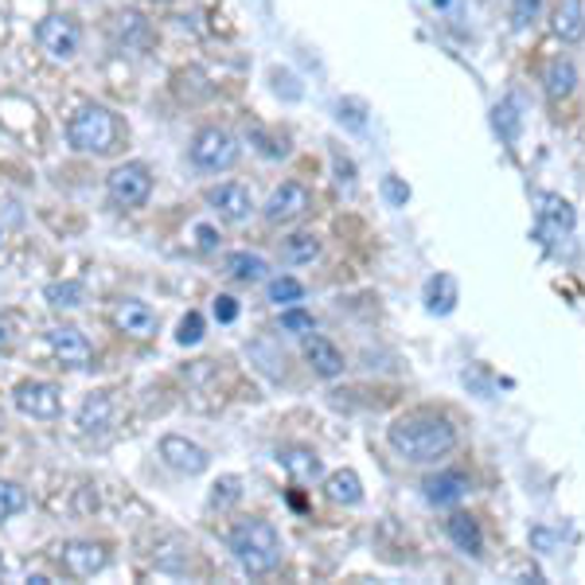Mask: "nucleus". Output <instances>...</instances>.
I'll return each instance as SVG.
<instances>
[{"instance_id": "nucleus-1", "label": "nucleus", "mask_w": 585, "mask_h": 585, "mask_svg": "<svg viewBox=\"0 0 585 585\" xmlns=\"http://www.w3.org/2000/svg\"><path fill=\"white\" fill-rule=\"evenodd\" d=\"M386 442L410 465H437L457 449V426L442 410H406L391 422Z\"/></svg>"}, {"instance_id": "nucleus-2", "label": "nucleus", "mask_w": 585, "mask_h": 585, "mask_svg": "<svg viewBox=\"0 0 585 585\" xmlns=\"http://www.w3.org/2000/svg\"><path fill=\"white\" fill-rule=\"evenodd\" d=\"M226 543H231V554L251 577H266L281 566V535H277V526L262 515L238 519V523L231 526Z\"/></svg>"}, {"instance_id": "nucleus-3", "label": "nucleus", "mask_w": 585, "mask_h": 585, "mask_svg": "<svg viewBox=\"0 0 585 585\" xmlns=\"http://www.w3.org/2000/svg\"><path fill=\"white\" fill-rule=\"evenodd\" d=\"M121 137H126V129H121V117H117L109 106H98V102L83 106L67 121L71 149L91 152V157H109V152H117V149H121Z\"/></svg>"}, {"instance_id": "nucleus-4", "label": "nucleus", "mask_w": 585, "mask_h": 585, "mask_svg": "<svg viewBox=\"0 0 585 585\" xmlns=\"http://www.w3.org/2000/svg\"><path fill=\"white\" fill-rule=\"evenodd\" d=\"M188 157H192V164L200 168V172H226V168L238 164L243 149H238V141H234L226 129L208 126V129H200V134L192 137V149H188Z\"/></svg>"}, {"instance_id": "nucleus-5", "label": "nucleus", "mask_w": 585, "mask_h": 585, "mask_svg": "<svg viewBox=\"0 0 585 585\" xmlns=\"http://www.w3.org/2000/svg\"><path fill=\"white\" fill-rule=\"evenodd\" d=\"M106 195L117 208H145L152 195V172L141 160H126L106 176Z\"/></svg>"}, {"instance_id": "nucleus-6", "label": "nucleus", "mask_w": 585, "mask_h": 585, "mask_svg": "<svg viewBox=\"0 0 585 585\" xmlns=\"http://www.w3.org/2000/svg\"><path fill=\"white\" fill-rule=\"evenodd\" d=\"M35 40H40V47L47 51L51 59H75L78 47H83V24H78L75 17H67V12H51V17L40 20V28H35Z\"/></svg>"}, {"instance_id": "nucleus-7", "label": "nucleus", "mask_w": 585, "mask_h": 585, "mask_svg": "<svg viewBox=\"0 0 585 585\" xmlns=\"http://www.w3.org/2000/svg\"><path fill=\"white\" fill-rule=\"evenodd\" d=\"M12 402H17V410L24 418H35V422H55L59 414H63V391H59L55 383H43V379H24V383H17Z\"/></svg>"}, {"instance_id": "nucleus-8", "label": "nucleus", "mask_w": 585, "mask_h": 585, "mask_svg": "<svg viewBox=\"0 0 585 585\" xmlns=\"http://www.w3.org/2000/svg\"><path fill=\"white\" fill-rule=\"evenodd\" d=\"M157 453L172 472H180V477H203V472L211 468V453L203 449L200 442H192V437L164 434L157 445Z\"/></svg>"}, {"instance_id": "nucleus-9", "label": "nucleus", "mask_w": 585, "mask_h": 585, "mask_svg": "<svg viewBox=\"0 0 585 585\" xmlns=\"http://www.w3.org/2000/svg\"><path fill=\"white\" fill-rule=\"evenodd\" d=\"M312 208V192L305 184H297V180H285L281 188H274V195L266 200V208H262V215H266L269 226H289L297 223V219H305Z\"/></svg>"}, {"instance_id": "nucleus-10", "label": "nucleus", "mask_w": 585, "mask_h": 585, "mask_svg": "<svg viewBox=\"0 0 585 585\" xmlns=\"http://www.w3.org/2000/svg\"><path fill=\"white\" fill-rule=\"evenodd\" d=\"M47 348H51V355H55V360L63 363V368H71V371L91 368V360H94L91 340H86V332H83V328H75V325L51 328V332H47Z\"/></svg>"}, {"instance_id": "nucleus-11", "label": "nucleus", "mask_w": 585, "mask_h": 585, "mask_svg": "<svg viewBox=\"0 0 585 585\" xmlns=\"http://www.w3.org/2000/svg\"><path fill=\"white\" fill-rule=\"evenodd\" d=\"M208 203L219 219H226V223H246V219L254 215L251 188L234 184V180H226V184H219V188H208Z\"/></svg>"}, {"instance_id": "nucleus-12", "label": "nucleus", "mask_w": 585, "mask_h": 585, "mask_svg": "<svg viewBox=\"0 0 585 585\" xmlns=\"http://www.w3.org/2000/svg\"><path fill=\"white\" fill-rule=\"evenodd\" d=\"M114 328L117 332L134 336V340H149V336H157V312L149 309L145 301H137V297H126V301L114 305Z\"/></svg>"}, {"instance_id": "nucleus-13", "label": "nucleus", "mask_w": 585, "mask_h": 585, "mask_svg": "<svg viewBox=\"0 0 585 585\" xmlns=\"http://www.w3.org/2000/svg\"><path fill=\"white\" fill-rule=\"evenodd\" d=\"M59 559H63V566H67L75 577H94V574H102V570L109 566L106 546H102V543H83V539L63 546V554H59Z\"/></svg>"}, {"instance_id": "nucleus-14", "label": "nucleus", "mask_w": 585, "mask_h": 585, "mask_svg": "<svg viewBox=\"0 0 585 585\" xmlns=\"http://www.w3.org/2000/svg\"><path fill=\"white\" fill-rule=\"evenodd\" d=\"M305 360H309L312 375H320V379H340L343 368H348L343 355H340V348H336L332 340H325V336H317V332L305 336Z\"/></svg>"}, {"instance_id": "nucleus-15", "label": "nucleus", "mask_w": 585, "mask_h": 585, "mask_svg": "<svg viewBox=\"0 0 585 585\" xmlns=\"http://www.w3.org/2000/svg\"><path fill=\"white\" fill-rule=\"evenodd\" d=\"M426 500L434 503V508H453V503H460L468 496V477L465 472H457V468H445V472H434V477H426Z\"/></svg>"}, {"instance_id": "nucleus-16", "label": "nucleus", "mask_w": 585, "mask_h": 585, "mask_svg": "<svg viewBox=\"0 0 585 585\" xmlns=\"http://www.w3.org/2000/svg\"><path fill=\"white\" fill-rule=\"evenodd\" d=\"M445 535H449L453 546L465 551L468 559H480V554H485V531H480L477 515H468V511H453V515L445 519Z\"/></svg>"}, {"instance_id": "nucleus-17", "label": "nucleus", "mask_w": 585, "mask_h": 585, "mask_svg": "<svg viewBox=\"0 0 585 585\" xmlns=\"http://www.w3.org/2000/svg\"><path fill=\"white\" fill-rule=\"evenodd\" d=\"M539 203H543V208H539V234L562 238V234L574 231V208H570V203L562 200V195H551V192H546Z\"/></svg>"}, {"instance_id": "nucleus-18", "label": "nucleus", "mask_w": 585, "mask_h": 585, "mask_svg": "<svg viewBox=\"0 0 585 585\" xmlns=\"http://www.w3.org/2000/svg\"><path fill=\"white\" fill-rule=\"evenodd\" d=\"M551 28H554V35H559L562 43H582L585 40V9H582V0H559V4H554Z\"/></svg>"}, {"instance_id": "nucleus-19", "label": "nucleus", "mask_w": 585, "mask_h": 585, "mask_svg": "<svg viewBox=\"0 0 585 585\" xmlns=\"http://www.w3.org/2000/svg\"><path fill=\"white\" fill-rule=\"evenodd\" d=\"M325 492L332 503H343V508H355V503L363 500V480L355 468H336V472H328L325 480Z\"/></svg>"}, {"instance_id": "nucleus-20", "label": "nucleus", "mask_w": 585, "mask_h": 585, "mask_svg": "<svg viewBox=\"0 0 585 585\" xmlns=\"http://www.w3.org/2000/svg\"><path fill=\"white\" fill-rule=\"evenodd\" d=\"M223 266L234 281H243V285H258L269 277V262L262 258V254H251V251H231L223 258Z\"/></svg>"}, {"instance_id": "nucleus-21", "label": "nucleus", "mask_w": 585, "mask_h": 585, "mask_svg": "<svg viewBox=\"0 0 585 585\" xmlns=\"http://www.w3.org/2000/svg\"><path fill=\"white\" fill-rule=\"evenodd\" d=\"M277 460H281L285 472H289L297 485H312V480L325 477V465H320V457L312 449H285Z\"/></svg>"}, {"instance_id": "nucleus-22", "label": "nucleus", "mask_w": 585, "mask_h": 585, "mask_svg": "<svg viewBox=\"0 0 585 585\" xmlns=\"http://www.w3.org/2000/svg\"><path fill=\"white\" fill-rule=\"evenodd\" d=\"M109 422H114V398H109L106 391L91 394V398L83 402V410H78V426H83V434H102Z\"/></svg>"}, {"instance_id": "nucleus-23", "label": "nucleus", "mask_w": 585, "mask_h": 585, "mask_svg": "<svg viewBox=\"0 0 585 585\" xmlns=\"http://www.w3.org/2000/svg\"><path fill=\"white\" fill-rule=\"evenodd\" d=\"M577 86V67L570 63V59H551V67H546V98L551 102H562L570 98Z\"/></svg>"}, {"instance_id": "nucleus-24", "label": "nucleus", "mask_w": 585, "mask_h": 585, "mask_svg": "<svg viewBox=\"0 0 585 585\" xmlns=\"http://www.w3.org/2000/svg\"><path fill=\"white\" fill-rule=\"evenodd\" d=\"M281 258L289 262V266H309V262L320 258V238L309 231L289 234V238L281 243Z\"/></svg>"}, {"instance_id": "nucleus-25", "label": "nucleus", "mask_w": 585, "mask_h": 585, "mask_svg": "<svg viewBox=\"0 0 585 585\" xmlns=\"http://www.w3.org/2000/svg\"><path fill=\"white\" fill-rule=\"evenodd\" d=\"M43 297H47L51 309H78V305L86 301V285L83 281H51L47 289H43Z\"/></svg>"}, {"instance_id": "nucleus-26", "label": "nucleus", "mask_w": 585, "mask_h": 585, "mask_svg": "<svg viewBox=\"0 0 585 585\" xmlns=\"http://www.w3.org/2000/svg\"><path fill=\"white\" fill-rule=\"evenodd\" d=\"M114 35L117 43H149L152 28L141 12H121V17H114Z\"/></svg>"}, {"instance_id": "nucleus-27", "label": "nucleus", "mask_w": 585, "mask_h": 585, "mask_svg": "<svg viewBox=\"0 0 585 585\" xmlns=\"http://www.w3.org/2000/svg\"><path fill=\"white\" fill-rule=\"evenodd\" d=\"M28 508V492L17 485V480H0V523Z\"/></svg>"}, {"instance_id": "nucleus-28", "label": "nucleus", "mask_w": 585, "mask_h": 585, "mask_svg": "<svg viewBox=\"0 0 585 585\" xmlns=\"http://www.w3.org/2000/svg\"><path fill=\"white\" fill-rule=\"evenodd\" d=\"M301 297H305V285L297 281V277H274V281H269V301L281 305V309L297 305Z\"/></svg>"}, {"instance_id": "nucleus-29", "label": "nucleus", "mask_w": 585, "mask_h": 585, "mask_svg": "<svg viewBox=\"0 0 585 585\" xmlns=\"http://www.w3.org/2000/svg\"><path fill=\"white\" fill-rule=\"evenodd\" d=\"M539 9H543V0H511V24H515V32H526V28L535 24Z\"/></svg>"}, {"instance_id": "nucleus-30", "label": "nucleus", "mask_w": 585, "mask_h": 585, "mask_svg": "<svg viewBox=\"0 0 585 585\" xmlns=\"http://www.w3.org/2000/svg\"><path fill=\"white\" fill-rule=\"evenodd\" d=\"M238 485H243L238 477H223L215 485V492H211V503H215V508H231V503L243 496V488H238Z\"/></svg>"}, {"instance_id": "nucleus-31", "label": "nucleus", "mask_w": 585, "mask_h": 585, "mask_svg": "<svg viewBox=\"0 0 585 585\" xmlns=\"http://www.w3.org/2000/svg\"><path fill=\"white\" fill-rule=\"evenodd\" d=\"M176 340L184 343V348H192V343L203 340V317H200V312H188V317L180 320V332H176Z\"/></svg>"}, {"instance_id": "nucleus-32", "label": "nucleus", "mask_w": 585, "mask_h": 585, "mask_svg": "<svg viewBox=\"0 0 585 585\" xmlns=\"http://www.w3.org/2000/svg\"><path fill=\"white\" fill-rule=\"evenodd\" d=\"M281 328H285V332H292V336H309L312 332V317L289 305V309L281 312Z\"/></svg>"}, {"instance_id": "nucleus-33", "label": "nucleus", "mask_w": 585, "mask_h": 585, "mask_svg": "<svg viewBox=\"0 0 585 585\" xmlns=\"http://www.w3.org/2000/svg\"><path fill=\"white\" fill-rule=\"evenodd\" d=\"M215 320L219 325H234V320H238V301L226 297V292H219L215 297Z\"/></svg>"}, {"instance_id": "nucleus-34", "label": "nucleus", "mask_w": 585, "mask_h": 585, "mask_svg": "<svg viewBox=\"0 0 585 585\" xmlns=\"http://www.w3.org/2000/svg\"><path fill=\"white\" fill-rule=\"evenodd\" d=\"M496 121H503V126H508V141H511V137H515V126H519L515 106H511V102H503V106H496Z\"/></svg>"}, {"instance_id": "nucleus-35", "label": "nucleus", "mask_w": 585, "mask_h": 585, "mask_svg": "<svg viewBox=\"0 0 585 585\" xmlns=\"http://www.w3.org/2000/svg\"><path fill=\"white\" fill-rule=\"evenodd\" d=\"M383 192H386V200H391L394 208H402V203L410 200V188H406V184H398L394 176H391V180H386V184H383Z\"/></svg>"}, {"instance_id": "nucleus-36", "label": "nucleus", "mask_w": 585, "mask_h": 585, "mask_svg": "<svg viewBox=\"0 0 585 585\" xmlns=\"http://www.w3.org/2000/svg\"><path fill=\"white\" fill-rule=\"evenodd\" d=\"M195 238H200V251H215V231H211V226L208 223H200V226H195Z\"/></svg>"}, {"instance_id": "nucleus-37", "label": "nucleus", "mask_w": 585, "mask_h": 585, "mask_svg": "<svg viewBox=\"0 0 585 585\" xmlns=\"http://www.w3.org/2000/svg\"><path fill=\"white\" fill-rule=\"evenodd\" d=\"M12 340H17V325L12 317H0V348H12Z\"/></svg>"}, {"instance_id": "nucleus-38", "label": "nucleus", "mask_w": 585, "mask_h": 585, "mask_svg": "<svg viewBox=\"0 0 585 585\" xmlns=\"http://www.w3.org/2000/svg\"><path fill=\"white\" fill-rule=\"evenodd\" d=\"M152 4H172V0H152Z\"/></svg>"}]
</instances>
